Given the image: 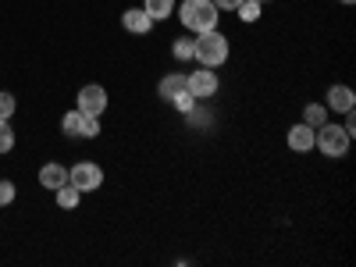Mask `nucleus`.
<instances>
[{"label": "nucleus", "mask_w": 356, "mask_h": 267, "mask_svg": "<svg viewBox=\"0 0 356 267\" xmlns=\"http://www.w3.org/2000/svg\"><path fill=\"white\" fill-rule=\"evenodd\" d=\"M178 18H182V25L189 29V33H211V29H218V18L221 11L214 8V0H186L182 8H178Z\"/></svg>", "instance_id": "nucleus-1"}, {"label": "nucleus", "mask_w": 356, "mask_h": 267, "mask_svg": "<svg viewBox=\"0 0 356 267\" xmlns=\"http://www.w3.org/2000/svg\"><path fill=\"white\" fill-rule=\"evenodd\" d=\"M228 54H232V47H228V40L218 33V29H211V33H200V36L193 40V57H196L203 68H221V65L228 61Z\"/></svg>", "instance_id": "nucleus-2"}, {"label": "nucleus", "mask_w": 356, "mask_h": 267, "mask_svg": "<svg viewBox=\"0 0 356 267\" xmlns=\"http://www.w3.org/2000/svg\"><path fill=\"white\" fill-rule=\"evenodd\" d=\"M349 143H353V136L342 125H335V122H324V125L314 129V150H321L324 157H332V161L349 154Z\"/></svg>", "instance_id": "nucleus-3"}, {"label": "nucleus", "mask_w": 356, "mask_h": 267, "mask_svg": "<svg viewBox=\"0 0 356 267\" xmlns=\"http://www.w3.org/2000/svg\"><path fill=\"white\" fill-rule=\"evenodd\" d=\"M61 132L68 139H97L100 136V118H89V114H82L75 107V111H68L61 118Z\"/></svg>", "instance_id": "nucleus-4"}, {"label": "nucleus", "mask_w": 356, "mask_h": 267, "mask_svg": "<svg viewBox=\"0 0 356 267\" xmlns=\"http://www.w3.org/2000/svg\"><path fill=\"white\" fill-rule=\"evenodd\" d=\"M68 182L79 189V193H93L104 186V168L93 164V161H79L75 168H68Z\"/></svg>", "instance_id": "nucleus-5"}, {"label": "nucleus", "mask_w": 356, "mask_h": 267, "mask_svg": "<svg viewBox=\"0 0 356 267\" xmlns=\"http://www.w3.org/2000/svg\"><path fill=\"white\" fill-rule=\"evenodd\" d=\"M186 86H189V93L196 97V100H211L218 89H221V79H218V72L214 68H196L193 75H186Z\"/></svg>", "instance_id": "nucleus-6"}, {"label": "nucleus", "mask_w": 356, "mask_h": 267, "mask_svg": "<svg viewBox=\"0 0 356 267\" xmlns=\"http://www.w3.org/2000/svg\"><path fill=\"white\" fill-rule=\"evenodd\" d=\"M79 111L89 118H100L107 111V89L104 86H82L79 89Z\"/></svg>", "instance_id": "nucleus-7"}, {"label": "nucleus", "mask_w": 356, "mask_h": 267, "mask_svg": "<svg viewBox=\"0 0 356 267\" xmlns=\"http://www.w3.org/2000/svg\"><path fill=\"white\" fill-rule=\"evenodd\" d=\"M122 25H125V33H132V36H146L157 22H154L150 15H146L143 8H129V11L122 15Z\"/></svg>", "instance_id": "nucleus-8"}, {"label": "nucleus", "mask_w": 356, "mask_h": 267, "mask_svg": "<svg viewBox=\"0 0 356 267\" xmlns=\"http://www.w3.org/2000/svg\"><path fill=\"white\" fill-rule=\"evenodd\" d=\"M285 143H289L292 154H310V150H314V129H310L307 122H303V125H292L289 136H285Z\"/></svg>", "instance_id": "nucleus-9"}, {"label": "nucleus", "mask_w": 356, "mask_h": 267, "mask_svg": "<svg viewBox=\"0 0 356 267\" xmlns=\"http://www.w3.org/2000/svg\"><path fill=\"white\" fill-rule=\"evenodd\" d=\"M328 111H335V114H346V111H353L356 107V93L349 86H332L328 89V104H324Z\"/></svg>", "instance_id": "nucleus-10"}, {"label": "nucleus", "mask_w": 356, "mask_h": 267, "mask_svg": "<svg viewBox=\"0 0 356 267\" xmlns=\"http://www.w3.org/2000/svg\"><path fill=\"white\" fill-rule=\"evenodd\" d=\"M65 182H68V168H61V164H43V168H40V186H43V189L57 193Z\"/></svg>", "instance_id": "nucleus-11"}, {"label": "nucleus", "mask_w": 356, "mask_h": 267, "mask_svg": "<svg viewBox=\"0 0 356 267\" xmlns=\"http://www.w3.org/2000/svg\"><path fill=\"white\" fill-rule=\"evenodd\" d=\"M182 89H189L182 72H171V75H164V79L157 82V93H161V100H168V104H171L178 93H182Z\"/></svg>", "instance_id": "nucleus-12"}, {"label": "nucleus", "mask_w": 356, "mask_h": 267, "mask_svg": "<svg viewBox=\"0 0 356 267\" xmlns=\"http://www.w3.org/2000/svg\"><path fill=\"white\" fill-rule=\"evenodd\" d=\"M54 196H57V207H61V211H75V207H79V200H82V193H79L72 182H65V186L57 189Z\"/></svg>", "instance_id": "nucleus-13"}, {"label": "nucleus", "mask_w": 356, "mask_h": 267, "mask_svg": "<svg viewBox=\"0 0 356 267\" xmlns=\"http://www.w3.org/2000/svg\"><path fill=\"white\" fill-rule=\"evenodd\" d=\"M143 11L150 15L154 22H164L175 11V0H143Z\"/></svg>", "instance_id": "nucleus-14"}, {"label": "nucleus", "mask_w": 356, "mask_h": 267, "mask_svg": "<svg viewBox=\"0 0 356 267\" xmlns=\"http://www.w3.org/2000/svg\"><path fill=\"white\" fill-rule=\"evenodd\" d=\"M303 122H307L310 129L324 125V122H328V107H324V104H307V111H303Z\"/></svg>", "instance_id": "nucleus-15"}, {"label": "nucleus", "mask_w": 356, "mask_h": 267, "mask_svg": "<svg viewBox=\"0 0 356 267\" xmlns=\"http://www.w3.org/2000/svg\"><path fill=\"white\" fill-rule=\"evenodd\" d=\"M235 11H239L243 22H257V18L264 15V4H257V0H243V4L235 8Z\"/></svg>", "instance_id": "nucleus-16"}, {"label": "nucleus", "mask_w": 356, "mask_h": 267, "mask_svg": "<svg viewBox=\"0 0 356 267\" xmlns=\"http://www.w3.org/2000/svg\"><path fill=\"white\" fill-rule=\"evenodd\" d=\"M171 57H175V61H189V57H193V40H189V36L175 40V47H171Z\"/></svg>", "instance_id": "nucleus-17"}, {"label": "nucleus", "mask_w": 356, "mask_h": 267, "mask_svg": "<svg viewBox=\"0 0 356 267\" xmlns=\"http://www.w3.org/2000/svg\"><path fill=\"white\" fill-rule=\"evenodd\" d=\"M11 150H15V129L0 122V154H11Z\"/></svg>", "instance_id": "nucleus-18"}, {"label": "nucleus", "mask_w": 356, "mask_h": 267, "mask_svg": "<svg viewBox=\"0 0 356 267\" xmlns=\"http://www.w3.org/2000/svg\"><path fill=\"white\" fill-rule=\"evenodd\" d=\"M171 104H175V107H178V111H182V114H189V111H193V107H196V104H200V100H196V97H193V93H189V89H182V93H178V97H175V100H171Z\"/></svg>", "instance_id": "nucleus-19"}, {"label": "nucleus", "mask_w": 356, "mask_h": 267, "mask_svg": "<svg viewBox=\"0 0 356 267\" xmlns=\"http://www.w3.org/2000/svg\"><path fill=\"white\" fill-rule=\"evenodd\" d=\"M15 97L11 93H0V122H11V114H15Z\"/></svg>", "instance_id": "nucleus-20"}, {"label": "nucleus", "mask_w": 356, "mask_h": 267, "mask_svg": "<svg viewBox=\"0 0 356 267\" xmlns=\"http://www.w3.org/2000/svg\"><path fill=\"white\" fill-rule=\"evenodd\" d=\"M8 203H15V182L0 178V207H8Z\"/></svg>", "instance_id": "nucleus-21"}, {"label": "nucleus", "mask_w": 356, "mask_h": 267, "mask_svg": "<svg viewBox=\"0 0 356 267\" xmlns=\"http://www.w3.org/2000/svg\"><path fill=\"white\" fill-rule=\"evenodd\" d=\"M239 4H243V0H214V8H218V11H235Z\"/></svg>", "instance_id": "nucleus-22"}, {"label": "nucleus", "mask_w": 356, "mask_h": 267, "mask_svg": "<svg viewBox=\"0 0 356 267\" xmlns=\"http://www.w3.org/2000/svg\"><path fill=\"white\" fill-rule=\"evenodd\" d=\"M342 129H346V132H349V136H353V132H356V118H353V111H346V125H342Z\"/></svg>", "instance_id": "nucleus-23"}, {"label": "nucleus", "mask_w": 356, "mask_h": 267, "mask_svg": "<svg viewBox=\"0 0 356 267\" xmlns=\"http://www.w3.org/2000/svg\"><path fill=\"white\" fill-rule=\"evenodd\" d=\"M339 4H353V0H339Z\"/></svg>", "instance_id": "nucleus-24"}, {"label": "nucleus", "mask_w": 356, "mask_h": 267, "mask_svg": "<svg viewBox=\"0 0 356 267\" xmlns=\"http://www.w3.org/2000/svg\"><path fill=\"white\" fill-rule=\"evenodd\" d=\"M257 4H267V0H257Z\"/></svg>", "instance_id": "nucleus-25"}]
</instances>
